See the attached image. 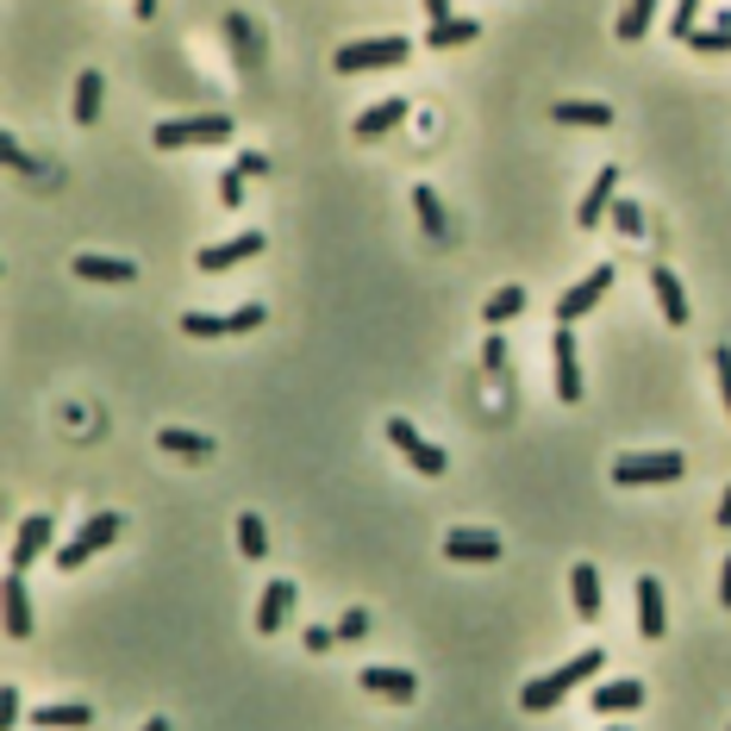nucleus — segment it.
I'll return each instance as SVG.
<instances>
[{
    "label": "nucleus",
    "mask_w": 731,
    "mask_h": 731,
    "mask_svg": "<svg viewBox=\"0 0 731 731\" xmlns=\"http://www.w3.org/2000/svg\"><path fill=\"white\" fill-rule=\"evenodd\" d=\"M594 669H606V656H601V651H581V656H569L563 669H551V676L526 681V688H519V706H526V713H551V706H563V701H569V688H581V681L594 676Z\"/></svg>",
    "instance_id": "1"
},
{
    "label": "nucleus",
    "mask_w": 731,
    "mask_h": 731,
    "mask_svg": "<svg viewBox=\"0 0 731 731\" xmlns=\"http://www.w3.org/2000/svg\"><path fill=\"white\" fill-rule=\"evenodd\" d=\"M688 476V456L681 451H626L613 463V481L619 488H663V481Z\"/></svg>",
    "instance_id": "2"
},
{
    "label": "nucleus",
    "mask_w": 731,
    "mask_h": 731,
    "mask_svg": "<svg viewBox=\"0 0 731 731\" xmlns=\"http://www.w3.org/2000/svg\"><path fill=\"white\" fill-rule=\"evenodd\" d=\"M413 56V38L388 31V38H363V45H338V76H363V70H401Z\"/></svg>",
    "instance_id": "3"
},
{
    "label": "nucleus",
    "mask_w": 731,
    "mask_h": 731,
    "mask_svg": "<svg viewBox=\"0 0 731 731\" xmlns=\"http://www.w3.org/2000/svg\"><path fill=\"white\" fill-rule=\"evenodd\" d=\"M231 138V119L226 113H201V119H163L151 131L156 151H188V144H226Z\"/></svg>",
    "instance_id": "4"
},
{
    "label": "nucleus",
    "mask_w": 731,
    "mask_h": 731,
    "mask_svg": "<svg viewBox=\"0 0 731 731\" xmlns=\"http://www.w3.org/2000/svg\"><path fill=\"white\" fill-rule=\"evenodd\" d=\"M119 526H126V513H94V519H88V526H81L76 538H70L63 551H56V569H81L88 556H101L106 544L119 538Z\"/></svg>",
    "instance_id": "5"
},
{
    "label": "nucleus",
    "mask_w": 731,
    "mask_h": 731,
    "mask_svg": "<svg viewBox=\"0 0 731 731\" xmlns=\"http://www.w3.org/2000/svg\"><path fill=\"white\" fill-rule=\"evenodd\" d=\"M388 444H394V451H401L406 463L419 469V476H444V469H451V456L438 451V444H431V438L413 426V419H388Z\"/></svg>",
    "instance_id": "6"
},
{
    "label": "nucleus",
    "mask_w": 731,
    "mask_h": 731,
    "mask_svg": "<svg viewBox=\"0 0 731 731\" xmlns=\"http://www.w3.org/2000/svg\"><path fill=\"white\" fill-rule=\"evenodd\" d=\"M51 538H56L51 513H31V519H20V531H13V551H7V569H20V576H26L31 563L51 551Z\"/></svg>",
    "instance_id": "7"
},
{
    "label": "nucleus",
    "mask_w": 731,
    "mask_h": 731,
    "mask_svg": "<svg viewBox=\"0 0 731 731\" xmlns=\"http://www.w3.org/2000/svg\"><path fill=\"white\" fill-rule=\"evenodd\" d=\"M551 363H556V401L576 406V401H581V351H576V331H569V326H556Z\"/></svg>",
    "instance_id": "8"
},
{
    "label": "nucleus",
    "mask_w": 731,
    "mask_h": 731,
    "mask_svg": "<svg viewBox=\"0 0 731 731\" xmlns=\"http://www.w3.org/2000/svg\"><path fill=\"white\" fill-rule=\"evenodd\" d=\"M606 288H613V263H594V269H588V276H581L576 288L556 301V326H576V319H581V313H588L594 301H601Z\"/></svg>",
    "instance_id": "9"
},
{
    "label": "nucleus",
    "mask_w": 731,
    "mask_h": 731,
    "mask_svg": "<svg viewBox=\"0 0 731 731\" xmlns=\"http://www.w3.org/2000/svg\"><path fill=\"white\" fill-rule=\"evenodd\" d=\"M613 201H619V163H601V176H594V188H588V194H581V206H576V226H581V231L606 226V213H613Z\"/></svg>",
    "instance_id": "10"
},
{
    "label": "nucleus",
    "mask_w": 731,
    "mask_h": 731,
    "mask_svg": "<svg viewBox=\"0 0 731 731\" xmlns=\"http://www.w3.org/2000/svg\"><path fill=\"white\" fill-rule=\"evenodd\" d=\"M251 256H263V231H238V238H226V244H206V251L194 256V269L219 276V269H231V263H251Z\"/></svg>",
    "instance_id": "11"
},
{
    "label": "nucleus",
    "mask_w": 731,
    "mask_h": 731,
    "mask_svg": "<svg viewBox=\"0 0 731 731\" xmlns=\"http://www.w3.org/2000/svg\"><path fill=\"white\" fill-rule=\"evenodd\" d=\"M444 556L451 563H494L501 556V538L494 531H476V526H456V531H444Z\"/></svg>",
    "instance_id": "12"
},
{
    "label": "nucleus",
    "mask_w": 731,
    "mask_h": 731,
    "mask_svg": "<svg viewBox=\"0 0 731 731\" xmlns=\"http://www.w3.org/2000/svg\"><path fill=\"white\" fill-rule=\"evenodd\" d=\"M31 726L38 731H81V726H94V706L88 701H38L31 706Z\"/></svg>",
    "instance_id": "13"
},
{
    "label": "nucleus",
    "mask_w": 731,
    "mask_h": 731,
    "mask_svg": "<svg viewBox=\"0 0 731 731\" xmlns=\"http://www.w3.org/2000/svg\"><path fill=\"white\" fill-rule=\"evenodd\" d=\"M0 601H7V638H31V594H26V576L20 569H7V588H0Z\"/></svg>",
    "instance_id": "14"
},
{
    "label": "nucleus",
    "mask_w": 731,
    "mask_h": 731,
    "mask_svg": "<svg viewBox=\"0 0 731 731\" xmlns=\"http://www.w3.org/2000/svg\"><path fill=\"white\" fill-rule=\"evenodd\" d=\"M288 613H294V581H269L263 588V601H256V631L263 638H276L288 626Z\"/></svg>",
    "instance_id": "15"
},
{
    "label": "nucleus",
    "mask_w": 731,
    "mask_h": 731,
    "mask_svg": "<svg viewBox=\"0 0 731 731\" xmlns=\"http://www.w3.org/2000/svg\"><path fill=\"white\" fill-rule=\"evenodd\" d=\"M70 269H76L81 281H138V263H131V256H101V251H81Z\"/></svg>",
    "instance_id": "16"
},
{
    "label": "nucleus",
    "mask_w": 731,
    "mask_h": 731,
    "mask_svg": "<svg viewBox=\"0 0 731 731\" xmlns=\"http://www.w3.org/2000/svg\"><path fill=\"white\" fill-rule=\"evenodd\" d=\"M363 688H369V694H388V701H413V694H419V676H413V669L369 663V669H363Z\"/></svg>",
    "instance_id": "17"
},
{
    "label": "nucleus",
    "mask_w": 731,
    "mask_h": 731,
    "mask_svg": "<svg viewBox=\"0 0 731 731\" xmlns=\"http://www.w3.org/2000/svg\"><path fill=\"white\" fill-rule=\"evenodd\" d=\"M638 631H644V638H663V631H669L663 581H651V576H638Z\"/></svg>",
    "instance_id": "18"
},
{
    "label": "nucleus",
    "mask_w": 731,
    "mask_h": 731,
    "mask_svg": "<svg viewBox=\"0 0 731 731\" xmlns=\"http://www.w3.org/2000/svg\"><path fill=\"white\" fill-rule=\"evenodd\" d=\"M226 38H231V51H238V70H263V38H256L251 13H226Z\"/></svg>",
    "instance_id": "19"
},
{
    "label": "nucleus",
    "mask_w": 731,
    "mask_h": 731,
    "mask_svg": "<svg viewBox=\"0 0 731 731\" xmlns=\"http://www.w3.org/2000/svg\"><path fill=\"white\" fill-rule=\"evenodd\" d=\"M644 706V681H601L594 688V713L613 719V713H638Z\"/></svg>",
    "instance_id": "20"
},
{
    "label": "nucleus",
    "mask_w": 731,
    "mask_h": 731,
    "mask_svg": "<svg viewBox=\"0 0 731 731\" xmlns=\"http://www.w3.org/2000/svg\"><path fill=\"white\" fill-rule=\"evenodd\" d=\"M569 601H576L581 619H601V569L594 563H576L569 569Z\"/></svg>",
    "instance_id": "21"
},
{
    "label": "nucleus",
    "mask_w": 731,
    "mask_h": 731,
    "mask_svg": "<svg viewBox=\"0 0 731 731\" xmlns=\"http://www.w3.org/2000/svg\"><path fill=\"white\" fill-rule=\"evenodd\" d=\"M651 288H656V306H663V319H669V326H688V294H681L676 269H663V263H656V269H651Z\"/></svg>",
    "instance_id": "22"
},
{
    "label": "nucleus",
    "mask_w": 731,
    "mask_h": 731,
    "mask_svg": "<svg viewBox=\"0 0 731 731\" xmlns=\"http://www.w3.org/2000/svg\"><path fill=\"white\" fill-rule=\"evenodd\" d=\"M551 119H556V126H588V131H601V126H613V106H606V101H556Z\"/></svg>",
    "instance_id": "23"
},
{
    "label": "nucleus",
    "mask_w": 731,
    "mask_h": 731,
    "mask_svg": "<svg viewBox=\"0 0 731 731\" xmlns=\"http://www.w3.org/2000/svg\"><path fill=\"white\" fill-rule=\"evenodd\" d=\"M481 20H431L426 26V51H456V45H476Z\"/></svg>",
    "instance_id": "24"
},
{
    "label": "nucleus",
    "mask_w": 731,
    "mask_h": 731,
    "mask_svg": "<svg viewBox=\"0 0 731 731\" xmlns=\"http://www.w3.org/2000/svg\"><path fill=\"white\" fill-rule=\"evenodd\" d=\"M406 113H413V106H406L401 94H394V101H376L369 113H363V119H356V138H381V131H394V126H401Z\"/></svg>",
    "instance_id": "25"
},
{
    "label": "nucleus",
    "mask_w": 731,
    "mask_h": 731,
    "mask_svg": "<svg viewBox=\"0 0 731 731\" xmlns=\"http://www.w3.org/2000/svg\"><path fill=\"white\" fill-rule=\"evenodd\" d=\"M519 313H526V288H519V281L494 288V294H488V306H481V319H488V326H506V319H519Z\"/></svg>",
    "instance_id": "26"
},
{
    "label": "nucleus",
    "mask_w": 731,
    "mask_h": 731,
    "mask_svg": "<svg viewBox=\"0 0 731 731\" xmlns=\"http://www.w3.org/2000/svg\"><path fill=\"white\" fill-rule=\"evenodd\" d=\"M101 101H106V76H101V70H88V76L76 81V119H81V126H94V119H101Z\"/></svg>",
    "instance_id": "27"
},
{
    "label": "nucleus",
    "mask_w": 731,
    "mask_h": 731,
    "mask_svg": "<svg viewBox=\"0 0 731 731\" xmlns=\"http://www.w3.org/2000/svg\"><path fill=\"white\" fill-rule=\"evenodd\" d=\"M156 444L169 456H213V438L206 431H181V426H163L156 431Z\"/></svg>",
    "instance_id": "28"
},
{
    "label": "nucleus",
    "mask_w": 731,
    "mask_h": 731,
    "mask_svg": "<svg viewBox=\"0 0 731 731\" xmlns=\"http://www.w3.org/2000/svg\"><path fill=\"white\" fill-rule=\"evenodd\" d=\"M413 213H419V226H426L431 238H444V231H451V219H444V201H438V188H426V181L413 188Z\"/></svg>",
    "instance_id": "29"
},
{
    "label": "nucleus",
    "mask_w": 731,
    "mask_h": 731,
    "mask_svg": "<svg viewBox=\"0 0 731 731\" xmlns=\"http://www.w3.org/2000/svg\"><path fill=\"white\" fill-rule=\"evenodd\" d=\"M238 551L251 556V563H263V556H269V531H263V513H238Z\"/></svg>",
    "instance_id": "30"
},
{
    "label": "nucleus",
    "mask_w": 731,
    "mask_h": 731,
    "mask_svg": "<svg viewBox=\"0 0 731 731\" xmlns=\"http://www.w3.org/2000/svg\"><path fill=\"white\" fill-rule=\"evenodd\" d=\"M651 20H656V0H626V13H619V38L638 45V38L651 31Z\"/></svg>",
    "instance_id": "31"
},
{
    "label": "nucleus",
    "mask_w": 731,
    "mask_h": 731,
    "mask_svg": "<svg viewBox=\"0 0 731 731\" xmlns=\"http://www.w3.org/2000/svg\"><path fill=\"white\" fill-rule=\"evenodd\" d=\"M181 331H188V338H231L219 313H181Z\"/></svg>",
    "instance_id": "32"
},
{
    "label": "nucleus",
    "mask_w": 731,
    "mask_h": 731,
    "mask_svg": "<svg viewBox=\"0 0 731 731\" xmlns=\"http://www.w3.org/2000/svg\"><path fill=\"white\" fill-rule=\"evenodd\" d=\"M606 219H613V226L626 231V238H638V231H644V206H638V201H626V194H619V201H613V213H606Z\"/></svg>",
    "instance_id": "33"
},
{
    "label": "nucleus",
    "mask_w": 731,
    "mask_h": 731,
    "mask_svg": "<svg viewBox=\"0 0 731 731\" xmlns=\"http://www.w3.org/2000/svg\"><path fill=\"white\" fill-rule=\"evenodd\" d=\"M0 156H7V163H13V169H20V176H38V156H31L26 144H20V138H13V131H0Z\"/></svg>",
    "instance_id": "34"
},
{
    "label": "nucleus",
    "mask_w": 731,
    "mask_h": 731,
    "mask_svg": "<svg viewBox=\"0 0 731 731\" xmlns=\"http://www.w3.org/2000/svg\"><path fill=\"white\" fill-rule=\"evenodd\" d=\"M669 31H676L681 45L701 31V0H676V20H669Z\"/></svg>",
    "instance_id": "35"
},
{
    "label": "nucleus",
    "mask_w": 731,
    "mask_h": 731,
    "mask_svg": "<svg viewBox=\"0 0 731 731\" xmlns=\"http://www.w3.org/2000/svg\"><path fill=\"white\" fill-rule=\"evenodd\" d=\"M688 51H706V56H713V51H731V26H701L694 38H688Z\"/></svg>",
    "instance_id": "36"
},
{
    "label": "nucleus",
    "mask_w": 731,
    "mask_h": 731,
    "mask_svg": "<svg viewBox=\"0 0 731 731\" xmlns=\"http://www.w3.org/2000/svg\"><path fill=\"white\" fill-rule=\"evenodd\" d=\"M256 326H263V306H238V313H226V331H231V338H238V331H256Z\"/></svg>",
    "instance_id": "37"
},
{
    "label": "nucleus",
    "mask_w": 731,
    "mask_h": 731,
    "mask_svg": "<svg viewBox=\"0 0 731 731\" xmlns=\"http://www.w3.org/2000/svg\"><path fill=\"white\" fill-rule=\"evenodd\" d=\"M713 369H719V401H726V413H731V344L713 351Z\"/></svg>",
    "instance_id": "38"
},
{
    "label": "nucleus",
    "mask_w": 731,
    "mask_h": 731,
    "mask_svg": "<svg viewBox=\"0 0 731 731\" xmlns=\"http://www.w3.org/2000/svg\"><path fill=\"white\" fill-rule=\"evenodd\" d=\"M20 726V688H0V731Z\"/></svg>",
    "instance_id": "39"
},
{
    "label": "nucleus",
    "mask_w": 731,
    "mask_h": 731,
    "mask_svg": "<svg viewBox=\"0 0 731 731\" xmlns=\"http://www.w3.org/2000/svg\"><path fill=\"white\" fill-rule=\"evenodd\" d=\"M231 169H238L244 181H251V176H269V156H263V151H244L238 163H231Z\"/></svg>",
    "instance_id": "40"
},
{
    "label": "nucleus",
    "mask_w": 731,
    "mask_h": 731,
    "mask_svg": "<svg viewBox=\"0 0 731 731\" xmlns=\"http://www.w3.org/2000/svg\"><path fill=\"white\" fill-rule=\"evenodd\" d=\"M363 631H369V613H363V606H351V613L338 619V638H363Z\"/></svg>",
    "instance_id": "41"
},
{
    "label": "nucleus",
    "mask_w": 731,
    "mask_h": 731,
    "mask_svg": "<svg viewBox=\"0 0 731 731\" xmlns=\"http://www.w3.org/2000/svg\"><path fill=\"white\" fill-rule=\"evenodd\" d=\"M219 201H226V206L244 201V176H238V169H226V176H219Z\"/></svg>",
    "instance_id": "42"
},
{
    "label": "nucleus",
    "mask_w": 731,
    "mask_h": 731,
    "mask_svg": "<svg viewBox=\"0 0 731 731\" xmlns=\"http://www.w3.org/2000/svg\"><path fill=\"white\" fill-rule=\"evenodd\" d=\"M331 638H338V631H331V626H313V631H306V638H301V644H306V651H313V656H319V651H331Z\"/></svg>",
    "instance_id": "43"
},
{
    "label": "nucleus",
    "mask_w": 731,
    "mask_h": 731,
    "mask_svg": "<svg viewBox=\"0 0 731 731\" xmlns=\"http://www.w3.org/2000/svg\"><path fill=\"white\" fill-rule=\"evenodd\" d=\"M481 363H488V369H506V344L494 338V331H488V351H481Z\"/></svg>",
    "instance_id": "44"
},
{
    "label": "nucleus",
    "mask_w": 731,
    "mask_h": 731,
    "mask_svg": "<svg viewBox=\"0 0 731 731\" xmlns=\"http://www.w3.org/2000/svg\"><path fill=\"white\" fill-rule=\"evenodd\" d=\"M719 606H731V556L719 563Z\"/></svg>",
    "instance_id": "45"
},
{
    "label": "nucleus",
    "mask_w": 731,
    "mask_h": 731,
    "mask_svg": "<svg viewBox=\"0 0 731 731\" xmlns=\"http://www.w3.org/2000/svg\"><path fill=\"white\" fill-rule=\"evenodd\" d=\"M713 526H731V488L719 494V519H713Z\"/></svg>",
    "instance_id": "46"
},
{
    "label": "nucleus",
    "mask_w": 731,
    "mask_h": 731,
    "mask_svg": "<svg viewBox=\"0 0 731 731\" xmlns=\"http://www.w3.org/2000/svg\"><path fill=\"white\" fill-rule=\"evenodd\" d=\"M426 13L431 20H451V0H426Z\"/></svg>",
    "instance_id": "47"
},
{
    "label": "nucleus",
    "mask_w": 731,
    "mask_h": 731,
    "mask_svg": "<svg viewBox=\"0 0 731 731\" xmlns=\"http://www.w3.org/2000/svg\"><path fill=\"white\" fill-rule=\"evenodd\" d=\"M138 20H156V0H138Z\"/></svg>",
    "instance_id": "48"
},
{
    "label": "nucleus",
    "mask_w": 731,
    "mask_h": 731,
    "mask_svg": "<svg viewBox=\"0 0 731 731\" xmlns=\"http://www.w3.org/2000/svg\"><path fill=\"white\" fill-rule=\"evenodd\" d=\"M144 731H169V719H144Z\"/></svg>",
    "instance_id": "49"
},
{
    "label": "nucleus",
    "mask_w": 731,
    "mask_h": 731,
    "mask_svg": "<svg viewBox=\"0 0 731 731\" xmlns=\"http://www.w3.org/2000/svg\"><path fill=\"white\" fill-rule=\"evenodd\" d=\"M606 731H631V726H606Z\"/></svg>",
    "instance_id": "50"
}]
</instances>
